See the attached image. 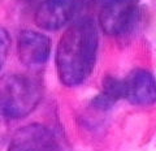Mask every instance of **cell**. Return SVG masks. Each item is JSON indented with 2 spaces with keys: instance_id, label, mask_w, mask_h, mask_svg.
Here are the masks:
<instances>
[{
  "instance_id": "obj_4",
  "label": "cell",
  "mask_w": 156,
  "mask_h": 151,
  "mask_svg": "<svg viewBox=\"0 0 156 151\" xmlns=\"http://www.w3.org/2000/svg\"><path fill=\"white\" fill-rule=\"evenodd\" d=\"M7 151H57V142L44 125L30 124L13 134Z\"/></svg>"
},
{
  "instance_id": "obj_6",
  "label": "cell",
  "mask_w": 156,
  "mask_h": 151,
  "mask_svg": "<svg viewBox=\"0 0 156 151\" xmlns=\"http://www.w3.org/2000/svg\"><path fill=\"white\" fill-rule=\"evenodd\" d=\"M78 0H43L35 12V23L44 30H58L69 22Z\"/></svg>"
},
{
  "instance_id": "obj_5",
  "label": "cell",
  "mask_w": 156,
  "mask_h": 151,
  "mask_svg": "<svg viewBox=\"0 0 156 151\" xmlns=\"http://www.w3.org/2000/svg\"><path fill=\"white\" fill-rule=\"evenodd\" d=\"M17 53L23 65L29 68L43 67L51 53L50 39L42 33L25 30L18 35Z\"/></svg>"
},
{
  "instance_id": "obj_3",
  "label": "cell",
  "mask_w": 156,
  "mask_h": 151,
  "mask_svg": "<svg viewBox=\"0 0 156 151\" xmlns=\"http://www.w3.org/2000/svg\"><path fill=\"white\" fill-rule=\"evenodd\" d=\"M138 0H117L103 5L99 22L103 31L112 37L125 35L138 18Z\"/></svg>"
},
{
  "instance_id": "obj_10",
  "label": "cell",
  "mask_w": 156,
  "mask_h": 151,
  "mask_svg": "<svg viewBox=\"0 0 156 151\" xmlns=\"http://www.w3.org/2000/svg\"><path fill=\"white\" fill-rule=\"evenodd\" d=\"M95 2H98V3H99L101 7H103V5H107V4H109V3L117 2V0H95Z\"/></svg>"
},
{
  "instance_id": "obj_7",
  "label": "cell",
  "mask_w": 156,
  "mask_h": 151,
  "mask_svg": "<svg viewBox=\"0 0 156 151\" xmlns=\"http://www.w3.org/2000/svg\"><path fill=\"white\" fill-rule=\"evenodd\" d=\"M122 82V99L135 106L156 103V80L147 70H134Z\"/></svg>"
},
{
  "instance_id": "obj_8",
  "label": "cell",
  "mask_w": 156,
  "mask_h": 151,
  "mask_svg": "<svg viewBox=\"0 0 156 151\" xmlns=\"http://www.w3.org/2000/svg\"><path fill=\"white\" fill-rule=\"evenodd\" d=\"M120 99H122V82L115 77H107L103 81L100 92L92 100V104L95 108L107 110Z\"/></svg>"
},
{
  "instance_id": "obj_9",
  "label": "cell",
  "mask_w": 156,
  "mask_h": 151,
  "mask_svg": "<svg viewBox=\"0 0 156 151\" xmlns=\"http://www.w3.org/2000/svg\"><path fill=\"white\" fill-rule=\"evenodd\" d=\"M9 47H11V37L5 29L0 26V69L7 60Z\"/></svg>"
},
{
  "instance_id": "obj_2",
  "label": "cell",
  "mask_w": 156,
  "mask_h": 151,
  "mask_svg": "<svg viewBox=\"0 0 156 151\" xmlns=\"http://www.w3.org/2000/svg\"><path fill=\"white\" fill-rule=\"evenodd\" d=\"M42 99V86L33 77L7 74L0 78V123L27 116Z\"/></svg>"
},
{
  "instance_id": "obj_1",
  "label": "cell",
  "mask_w": 156,
  "mask_h": 151,
  "mask_svg": "<svg viewBox=\"0 0 156 151\" xmlns=\"http://www.w3.org/2000/svg\"><path fill=\"white\" fill-rule=\"evenodd\" d=\"M98 29L91 18H81L62 34L56 50L58 78L66 86H77L89 78L96 61Z\"/></svg>"
}]
</instances>
